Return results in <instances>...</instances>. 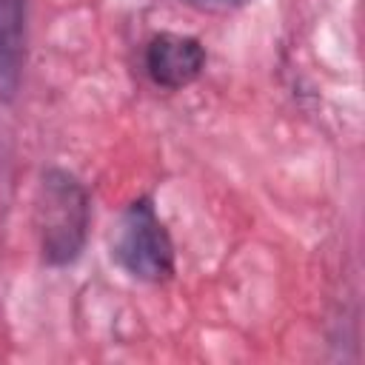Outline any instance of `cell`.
Returning <instances> with one entry per match:
<instances>
[{
    "label": "cell",
    "instance_id": "1",
    "mask_svg": "<svg viewBox=\"0 0 365 365\" xmlns=\"http://www.w3.org/2000/svg\"><path fill=\"white\" fill-rule=\"evenodd\" d=\"M34 228L48 265H68L80 257L88 234V194L74 174L63 168L43 174L34 200Z\"/></svg>",
    "mask_w": 365,
    "mask_h": 365
},
{
    "label": "cell",
    "instance_id": "2",
    "mask_svg": "<svg viewBox=\"0 0 365 365\" xmlns=\"http://www.w3.org/2000/svg\"><path fill=\"white\" fill-rule=\"evenodd\" d=\"M111 254L125 274L143 282H163L174 274V245L148 197L134 200L117 220Z\"/></svg>",
    "mask_w": 365,
    "mask_h": 365
},
{
    "label": "cell",
    "instance_id": "3",
    "mask_svg": "<svg viewBox=\"0 0 365 365\" xmlns=\"http://www.w3.org/2000/svg\"><path fill=\"white\" fill-rule=\"evenodd\" d=\"M205 68V48L197 37L163 31L145 46V71L148 77L168 91L191 86Z\"/></svg>",
    "mask_w": 365,
    "mask_h": 365
},
{
    "label": "cell",
    "instance_id": "4",
    "mask_svg": "<svg viewBox=\"0 0 365 365\" xmlns=\"http://www.w3.org/2000/svg\"><path fill=\"white\" fill-rule=\"evenodd\" d=\"M26 63V0H0V97L20 86Z\"/></svg>",
    "mask_w": 365,
    "mask_h": 365
}]
</instances>
